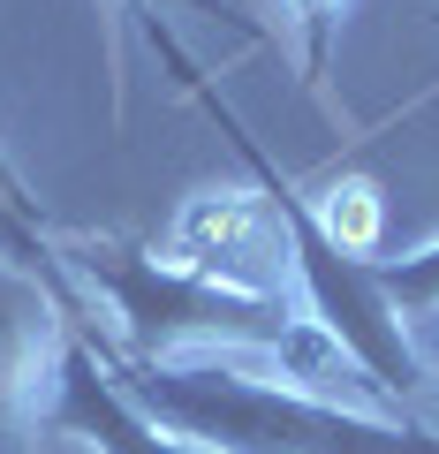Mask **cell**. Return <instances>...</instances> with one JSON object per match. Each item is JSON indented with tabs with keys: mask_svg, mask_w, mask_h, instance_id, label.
Instances as JSON below:
<instances>
[{
	"mask_svg": "<svg viewBox=\"0 0 439 454\" xmlns=\"http://www.w3.org/2000/svg\"><path fill=\"white\" fill-rule=\"evenodd\" d=\"M68 265V280L91 295H106L114 310V348L137 364H167V356H220V348H273L295 364V387L318 394L325 379H349V387L372 394V379L333 348L310 318H295L288 295H243L220 288V280L175 265L167 250H145L129 235H76V243H53Z\"/></svg>",
	"mask_w": 439,
	"mask_h": 454,
	"instance_id": "cell-1",
	"label": "cell"
},
{
	"mask_svg": "<svg viewBox=\"0 0 439 454\" xmlns=\"http://www.w3.org/2000/svg\"><path fill=\"white\" fill-rule=\"evenodd\" d=\"M38 424L61 432V439H83V447H98V454H205V447H190L182 432H167V424L152 417L114 372H106L91 325H68Z\"/></svg>",
	"mask_w": 439,
	"mask_h": 454,
	"instance_id": "cell-4",
	"label": "cell"
},
{
	"mask_svg": "<svg viewBox=\"0 0 439 454\" xmlns=\"http://www.w3.org/2000/svg\"><path fill=\"white\" fill-rule=\"evenodd\" d=\"M424 372H432V379H439V333H432V340H424Z\"/></svg>",
	"mask_w": 439,
	"mask_h": 454,
	"instance_id": "cell-12",
	"label": "cell"
},
{
	"mask_svg": "<svg viewBox=\"0 0 439 454\" xmlns=\"http://www.w3.org/2000/svg\"><path fill=\"white\" fill-rule=\"evenodd\" d=\"M295 16V68H303V91L325 106V68H333V46H341L349 0H288Z\"/></svg>",
	"mask_w": 439,
	"mask_h": 454,
	"instance_id": "cell-7",
	"label": "cell"
},
{
	"mask_svg": "<svg viewBox=\"0 0 439 454\" xmlns=\"http://www.w3.org/2000/svg\"><path fill=\"white\" fill-rule=\"evenodd\" d=\"M145 38H152V53L175 68V83L190 91V106L205 114L212 129L235 145V160L250 167V190L265 197V212H273L280 235H288V273L303 280V310H310V325H318V333L333 340V348H341V356L357 364L364 379H372L379 402H409V394H417L432 372H424V348L409 340V318L387 303V288H379V258H357V250L333 243V227L318 220L310 190H303L295 175H280V160L243 129V114L212 91V76L190 61V53H182V38L167 31L160 16L145 23Z\"/></svg>",
	"mask_w": 439,
	"mask_h": 454,
	"instance_id": "cell-2",
	"label": "cell"
},
{
	"mask_svg": "<svg viewBox=\"0 0 439 454\" xmlns=\"http://www.w3.org/2000/svg\"><path fill=\"white\" fill-rule=\"evenodd\" d=\"M432 23H439V16H432Z\"/></svg>",
	"mask_w": 439,
	"mask_h": 454,
	"instance_id": "cell-13",
	"label": "cell"
},
{
	"mask_svg": "<svg viewBox=\"0 0 439 454\" xmlns=\"http://www.w3.org/2000/svg\"><path fill=\"white\" fill-rule=\"evenodd\" d=\"M0 212H16V220L46 227V212H38V197H31V190H23V175L8 167V152H0Z\"/></svg>",
	"mask_w": 439,
	"mask_h": 454,
	"instance_id": "cell-11",
	"label": "cell"
},
{
	"mask_svg": "<svg viewBox=\"0 0 439 454\" xmlns=\"http://www.w3.org/2000/svg\"><path fill=\"white\" fill-rule=\"evenodd\" d=\"M98 356L167 432H182L205 454H439L432 424L372 417L333 394H310L295 379H258L228 356H167L137 364L91 325Z\"/></svg>",
	"mask_w": 439,
	"mask_h": 454,
	"instance_id": "cell-3",
	"label": "cell"
},
{
	"mask_svg": "<svg viewBox=\"0 0 439 454\" xmlns=\"http://www.w3.org/2000/svg\"><path fill=\"white\" fill-rule=\"evenodd\" d=\"M310 205H318V220L333 227V243H341V250H357V258H372V250H379V182L341 175L333 190L310 197Z\"/></svg>",
	"mask_w": 439,
	"mask_h": 454,
	"instance_id": "cell-8",
	"label": "cell"
},
{
	"mask_svg": "<svg viewBox=\"0 0 439 454\" xmlns=\"http://www.w3.org/2000/svg\"><path fill=\"white\" fill-rule=\"evenodd\" d=\"M379 288L402 318H432L439 310V243L409 250V258H379Z\"/></svg>",
	"mask_w": 439,
	"mask_h": 454,
	"instance_id": "cell-9",
	"label": "cell"
},
{
	"mask_svg": "<svg viewBox=\"0 0 439 454\" xmlns=\"http://www.w3.org/2000/svg\"><path fill=\"white\" fill-rule=\"evenodd\" d=\"M129 8H145V0H106V23H122ZM152 8H197V16H212V23H235L243 46H265V31L243 16V0H152Z\"/></svg>",
	"mask_w": 439,
	"mask_h": 454,
	"instance_id": "cell-10",
	"label": "cell"
},
{
	"mask_svg": "<svg viewBox=\"0 0 439 454\" xmlns=\"http://www.w3.org/2000/svg\"><path fill=\"white\" fill-rule=\"evenodd\" d=\"M68 340V310L53 303L46 280H31L8 250H0V447H16L38 424V394L53 387V364H61Z\"/></svg>",
	"mask_w": 439,
	"mask_h": 454,
	"instance_id": "cell-6",
	"label": "cell"
},
{
	"mask_svg": "<svg viewBox=\"0 0 439 454\" xmlns=\"http://www.w3.org/2000/svg\"><path fill=\"white\" fill-rule=\"evenodd\" d=\"M167 258L190 265V273L220 280V288L243 295H280V273H288V235L265 212L258 190H205L182 205L175 235H167Z\"/></svg>",
	"mask_w": 439,
	"mask_h": 454,
	"instance_id": "cell-5",
	"label": "cell"
}]
</instances>
